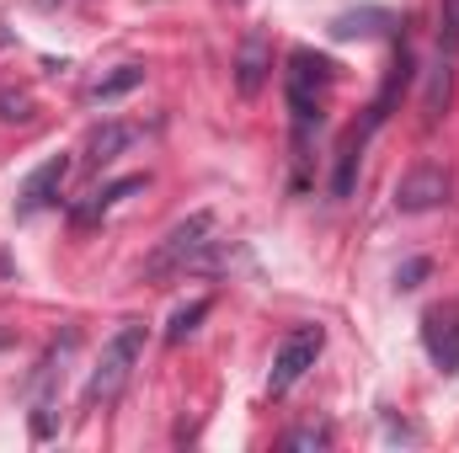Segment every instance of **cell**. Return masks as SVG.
I'll return each mask as SVG.
<instances>
[{"mask_svg": "<svg viewBox=\"0 0 459 453\" xmlns=\"http://www.w3.org/2000/svg\"><path fill=\"white\" fill-rule=\"evenodd\" d=\"M267 75H273V48H267L262 32H251V38L240 43V54H235V91H240V97H256V91L267 86Z\"/></svg>", "mask_w": 459, "mask_h": 453, "instance_id": "9", "label": "cell"}, {"mask_svg": "<svg viewBox=\"0 0 459 453\" xmlns=\"http://www.w3.org/2000/svg\"><path fill=\"white\" fill-rule=\"evenodd\" d=\"M422 346L438 373H459V299H444L422 315Z\"/></svg>", "mask_w": 459, "mask_h": 453, "instance_id": "5", "label": "cell"}, {"mask_svg": "<svg viewBox=\"0 0 459 453\" xmlns=\"http://www.w3.org/2000/svg\"><path fill=\"white\" fill-rule=\"evenodd\" d=\"M406 86H411V54L406 48H395V59H390V70H385V86H379V97H374V107H368V117H363V128L374 133L385 117L395 113V102L406 97Z\"/></svg>", "mask_w": 459, "mask_h": 453, "instance_id": "11", "label": "cell"}, {"mask_svg": "<svg viewBox=\"0 0 459 453\" xmlns=\"http://www.w3.org/2000/svg\"><path fill=\"white\" fill-rule=\"evenodd\" d=\"M444 48H459V0H444Z\"/></svg>", "mask_w": 459, "mask_h": 453, "instance_id": "20", "label": "cell"}, {"mask_svg": "<svg viewBox=\"0 0 459 453\" xmlns=\"http://www.w3.org/2000/svg\"><path fill=\"white\" fill-rule=\"evenodd\" d=\"M65 176H70V155H54V160H43L27 182H22V192H16V214L27 219V214H38V209H48V203H59V187H65Z\"/></svg>", "mask_w": 459, "mask_h": 453, "instance_id": "7", "label": "cell"}, {"mask_svg": "<svg viewBox=\"0 0 459 453\" xmlns=\"http://www.w3.org/2000/svg\"><path fill=\"white\" fill-rule=\"evenodd\" d=\"M38 5H43V11H48V5H59V0H38Z\"/></svg>", "mask_w": 459, "mask_h": 453, "instance_id": "21", "label": "cell"}, {"mask_svg": "<svg viewBox=\"0 0 459 453\" xmlns=\"http://www.w3.org/2000/svg\"><path fill=\"white\" fill-rule=\"evenodd\" d=\"M337 81V64L316 48H294L289 54V75H283V91H310V97H326V86Z\"/></svg>", "mask_w": 459, "mask_h": 453, "instance_id": "8", "label": "cell"}, {"mask_svg": "<svg viewBox=\"0 0 459 453\" xmlns=\"http://www.w3.org/2000/svg\"><path fill=\"white\" fill-rule=\"evenodd\" d=\"M144 139V128L139 123H102V128H91L86 133V166H113L123 150H134Z\"/></svg>", "mask_w": 459, "mask_h": 453, "instance_id": "10", "label": "cell"}, {"mask_svg": "<svg viewBox=\"0 0 459 453\" xmlns=\"http://www.w3.org/2000/svg\"><path fill=\"white\" fill-rule=\"evenodd\" d=\"M27 117H32V91L0 86V123H27Z\"/></svg>", "mask_w": 459, "mask_h": 453, "instance_id": "17", "label": "cell"}, {"mask_svg": "<svg viewBox=\"0 0 459 453\" xmlns=\"http://www.w3.org/2000/svg\"><path fill=\"white\" fill-rule=\"evenodd\" d=\"M283 449H332V427H294L283 432Z\"/></svg>", "mask_w": 459, "mask_h": 453, "instance_id": "19", "label": "cell"}, {"mask_svg": "<svg viewBox=\"0 0 459 453\" xmlns=\"http://www.w3.org/2000/svg\"><path fill=\"white\" fill-rule=\"evenodd\" d=\"M214 245V214L209 209H198V214H187L182 225L166 229V240L150 251V261H144V278H166V272H177V267H198V256Z\"/></svg>", "mask_w": 459, "mask_h": 453, "instance_id": "2", "label": "cell"}, {"mask_svg": "<svg viewBox=\"0 0 459 453\" xmlns=\"http://www.w3.org/2000/svg\"><path fill=\"white\" fill-rule=\"evenodd\" d=\"M144 321H123L117 326V337L102 346V357H97V368H91V379H86V406L97 411V406H113L117 395H123V384L134 379V363H139V352H144Z\"/></svg>", "mask_w": 459, "mask_h": 453, "instance_id": "1", "label": "cell"}, {"mask_svg": "<svg viewBox=\"0 0 459 453\" xmlns=\"http://www.w3.org/2000/svg\"><path fill=\"white\" fill-rule=\"evenodd\" d=\"M209 310H214V299H193V304H182V310L171 315V326H166V341H187Z\"/></svg>", "mask_w": 459, "mask_h": 453, "instance_id": "16", "label": "cell"}, {"mask_svg": "<svg viewBox=\"0 0 459 453\" xmlns=\"http://www.w3.org/2000/svg\"><path fill=\"white\" fill-rule=\"evenodd\" d=\"M363 144H368V128H352L337 150V171H332V198H352V182H358V160H363Z\"/></svg>", "mask_w": 459, "mask_h": 453, "instance_id": "13", "label": "cell"}, {"mask_svg": "<svg viewBox=\"0 0 459 453\" xmlns=\"http://www.w3.org/2000/svg\"><path fill=\"white\" fill-rule=\"evenodd\" d=\"M134 86H144V64H117L108 81L91 86V102H97V107H102V102H117V97H128Z\"/></svg>", "mask_w": 459, "mask_h": 453, "instance_id": "14", "label": "cell"}, {"mask_svg": "<svg viewBox=\"0 0 459 453\" xmlns=\"http://www.w3.org/2000/svg\"><path fill=\"white\" fill-rule=\"evenodd\" d=\"M449 192H455L449 171L428 160V166H411V171L395 182V209H401V214H428V209L449 203Z\"/></svg>", "mask_w": 459, "mask_h": 453, "instance_id": "4", "label": "cell"}, {"mask_svg": "<svg viewBox=\"0 0 459 453\" xmlns=\"http://www.w3.org/2000/svg\"><path fill=\"white\" fill-rule=\"evenodd\" d=\"M321 346H326V331L321 326H294L289 337L278 341V352H273V373H267V395H289L310 368H316V357H321Z\"/></svg>", "mask_w": 459, "mask_h": 453, "instance_id": "3", "label": "cell"}, {"mask_svg": "<svg viewBox=\"0 0 459 453\" xmlns=\"http://www.w3.org/2000/svg\"><path fill=\"white\" fill-rule=\"evenodd\" d=\"M449 97H455V75H449V64L438 59V64H433V75H428V128L449 113Z\"/></svg>", "mask_w": 459, "mask_h": 453, "instance_id": "15", "label": "cell"}, {"mask_svg": "<svg viewBox=\"0 0 459 453\" xmlns=\"http://www.w3.org/2000/svg\"><path fill=\"white\" fill-rule=\"evenodd\" d=\"M428 272H433V261H428V256H411V261H401V267H395V288H401V294H411V288H422V278H428Z\"/></svg>", "mask_w": 459, "mask_h": 453, "instance_id": "18", "label": "cell"}, {"mask_svg": "<svg viewBox=\"0 0 459 453\" xmlns=\"http://www.w3.org/2000/svg\"><path fill=\"white\" fill-rule=\"evenodd\" d=\"M390 27H395V11L363 5V11H342V16L332 21V38H337V43H352V38H385Z\"/></svg>", "mask_w": 459, "mask_h": 453, "instance_id": "12", "label": "cell"}, {"mask_svg": "<svg viewBox=\"0 0 459 453\" xmlns=\"http://www.w3.org/2000/svg\"><path fill=\"white\" fill-rule=\"evenodd\" d=\"M144 187H150V176H117V182H108V187H91V192L70 209V225L91 229L97 219H108L123 198H134V192H144Z\"/></svg>", "mask_w": 459, "mask_h": 453, "instance_id": "6", "label": "cell"}]
</instances>
